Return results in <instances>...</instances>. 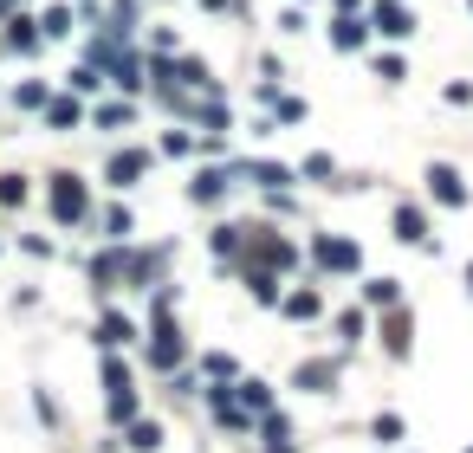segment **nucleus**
Masks as SVG:
<instances>
[{
	"mask_svg": "<svg viewBox=\"0 0 473 453\" xmlns=\"http://www.w3.org/2000/svg\"><path fill=\"white\" fill-rule=\"evenodd\" d=\"M52 207H58V220H79L85 195H79V182H72V175H58V182H52Z\"/></svg>",
	"mask_w": 473,
	"mask_h": 453,
	"instance_id": "f257e3e1",
	"label": "nucleus"
},
{
	"mask_svg": "<svg viewBox=\"0 0 473 453\" xmlns=\"http://www.w3.org/2000/svg\"><path fill=\"white\" fill-rule=\"evenodd\" d=\"M428 182H435V195H441V201H467V182H460L454 169H428Z\"/></svg>",
	"mask_w": 473,
	"mask_h": 453,
	"instance_id": "f03ea898",
	"label": "nucleus"
},
{
	"mask_svg": "<svg viewBox=\"0 0 473 453\" xmlns=\"http://www.w3.org/2000/svg\"><path fill=\"white\" fill-rule=\"evenodd\" d=\"M395 234H402V240H428V220H422L415 207H402V214H395Z\"/></svg>",
	"mask_w": 473,
	"mask_h": 453,
	"instance_id": "7ed1b4c3",
	"label": "nucleus"
},
{
	"mask_svg": "<svg viewBox=\"0 0 473 453\" xmlns=\"http://www.w3.org/2000/svg\"><path fill=\"white\" fill-rule=\"evenodd\" d=\"M376 20H383V33H389V39H402V33H409V26H415L409 14H402V7H383Z\"/></svg>",
	"mask_w": 473,
	"mask_h": 453,
	"instance_id": "20e7f679",
	"label": "nucleus"
},
{
	"mask_svg": "<svg viewBox=\"0 0 473 453\" xmlns=\"http://www.w3.org/2000/svg\"><path fill=\"white\" fill-rule=\"evenodd\" d=\"M130 175H143V156H117V163H110V182H117V188H130Z\"/></svg>",
	"mask_w": 473,
	"mask_h": 453,
	"instance_id": "39448f33",
	"label": "nucleus"
},
{
	"mask_svg": "<svg viewBox=\"0 0 473 453\" xmlns=\"http://www.w3.org/2000/svg\"><path fill=\"white\" fill-rule=\"evenodd\" d=\"M156 440H163V427H156V421H143V427H137V434H130V447H137V453H150V447H156Z\"/></svg>",
	"mask_w": 473,
	"mask_h": 453,
	"instance_id": "423d86ee",
	"label": "nucleus"
},
{
	"mask_svg": "<svg viewBox=\"0 0 473 453\" xmlns=\"http://www.w3.org/2000/svg\"><path fill=\"white\" fill-rule=\"evenodd\" d=\"M286 311H292V318H311V311H318V298H311V291H299V298H286Z\"/></svg>",
	"mask_w": 473,
	"mask_h": 453,
	"instance_id": "0eeeda50",
	"label": "nucleus"
}]
</instances>
